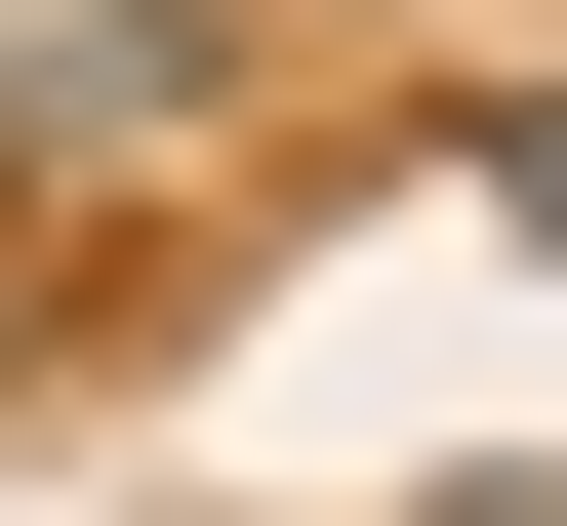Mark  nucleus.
Here are the masks:
<instances>
[{"instance_id": "nucleus-1", "label": "nucleus", "mask_w": 567, "mask_h": 526, "mask_svg": "<svg viewBox=\"0 0 567 526\" xmlns=\"http://www.w3.org/2000/svg\"><path fill=\"white\" fill-rule=\"evenodd\" d=\"M486 203H527V244H567V82H527V122H486Z\"/></svg>"}, {"instance_id": "nucleus-2", "label": "nucleus", "mask_w": 567, "mask_h": 526, "mask_svg": "<svg viewBox=\"0 0 567 526\" xmlns=\"http://www.w3.org/2000/svg\"><path fill=\"white\" fill-rule=\"evenodd\" d=\"M446 526H567V486H446Z\"/></svg>"}]
</instances>
